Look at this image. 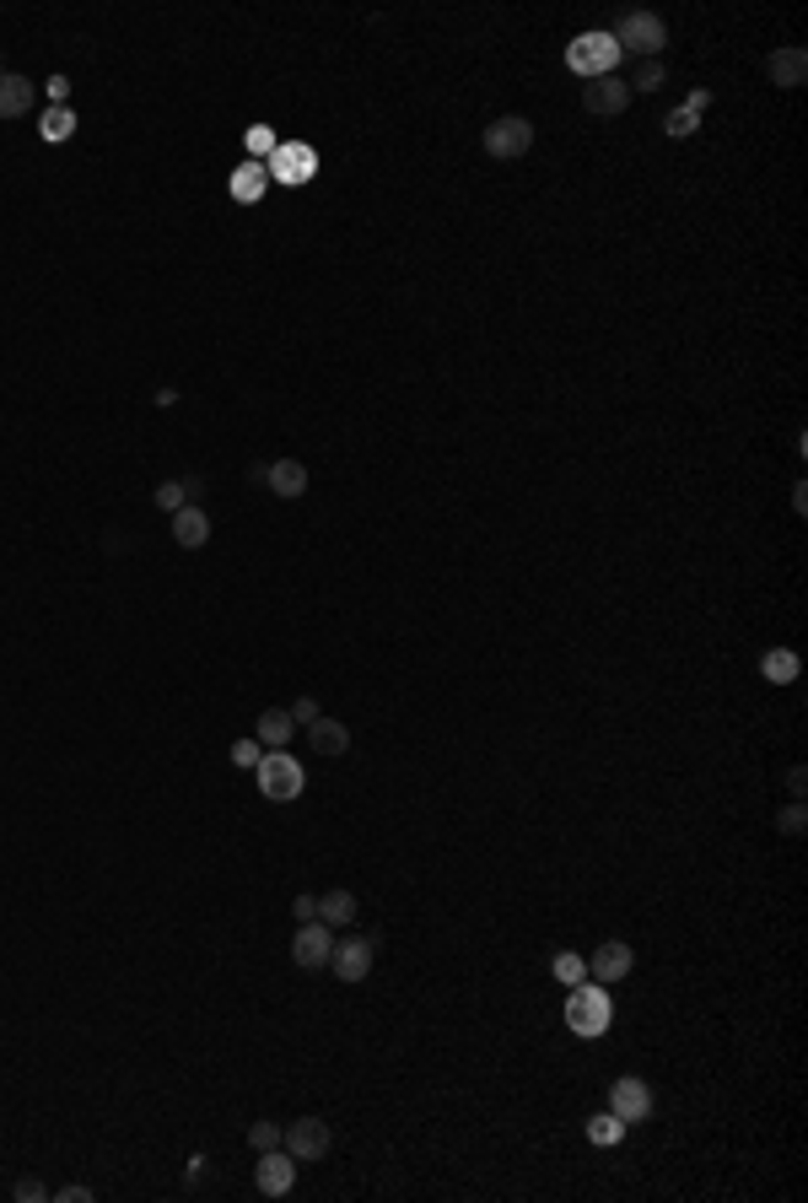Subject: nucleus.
Here are the masks:
<instances>
[{
  "instance_id": "a211bd4d",
  "label": "nucleus",
  "mask_w": 808,
  "mask_h": 1203,
  "mask_svg": "<svg viewBox=\"0 0 808 1203\" xmlns=\"http://www.w3.org/2000/svg\"><path fill=\"white\" fill-rule=\"evenodd\" d=\"M766 76H770V86H781V92L804 86V76H808V49H798V43L776 49V54L766 60Z\"/></svg>"
},
{
  "instance_id": "7c9ffc66",
  "label": "nucleus",
  "mask_w": 808,
  "mask_h": 1203,
  "mask_svg": "<svg viewBox=\"0 0 808 1203\" xmlns=\"http://www.w3.org/2000/svg\"><path fill=\"white\" fill-rule=\"evenodd\" d=\"M227 755H232V767H242V772H253V767L265 761V746H259V740H238V746L227 750Z\"/></svg>"
},
{
  "instance_id": "412c9836",
  "label": "nucleus",
  "mask_w": 808,
  "mask_h": 1203,
  "mask_svg": "<svg viewBox=\"0 0 808 1203\" xmlns=\"http://www.w3.org/2000/svg\"><path fill=\"white\" fill-rule=\"evenodd\" d=\"M319 923H329L334 934L351 928V923H356V896H351V891H329V896H319Z\"/></svg>"
},
{
  "instance_id": "f257e3e1",
  "label": "nucleus",
  "mask_w": 808,
  "mask_h": 1203,
  "mask_svg": "<svg viewBox=\"0 0 808 1203\" xmlns=\"http://www.w3.org/2000/svg\"><path fill=\"white\" fill-rule=\"evenodd\" d=\"M609 1026H614V998L604 994V983H593V977L577 983V988L566 994V1031L593 1041V1037H604Z\"/></svg>"
},
{
  "instance_id": "f03ea898",
  "label": "nucleus",
  "mask_w": 808,
  "mask_h": 1203,
  "mask_svg": "<svg viewBox=\"0 0 808 1203\" xmlns=\"http://www.w3.org/2000/svg\"><path fill=\"white\" fill-rule=\"evenodd\" d=\"M620 43H614V33H604V28H593V33H577V39L566 43V71L571 76H582V82H599V76H614L620 71Z\"/></svg>"
},
{
  "instance_id": "9d476101",
  "label": "nucleus",
  "mask_w": 808,
  "mask_h": 1203,
  "mask_svg": "<svg viewBox=\"0 0 808 1203\" xmlns=\"http://www.w3.org/2000/svg\"><path fill=\"white\" fill-rule=\"evenodd\" d=\"M253 1187H259V1199H286L291 1187H297V1161L286 1155L281 1144L276 1150H259V1165H253Z\"/></svg>"
},
{
  "instance_id": "4be33fe9",
  "label": "nucleus",
  "mask_w": 808,
  "mask_h": 1203,
  "mask_svg": "<svg viewBox=\"0 0 808 1203\" xmlns=\"http://www.w3.org/2000/svg\"><path fill=\"white\" fill-rule=\"evenodd\" d=\"M760 675H766L770 686H793V680L804 675V659H798L793 648H770L766 659H760Z\"/></svg>"
},
{
  "instance_id": "f3484780",
  "label": "nucleus",
  "mask_w": 808,
  "mask_h": 1203,
  "mask_svg": "<svg viewBox=\"0 0 808 1203\" xmlns=\"http://www.w3.org/2000/svg\"><path fill=\"white\" fill-rule=\"evenodd\" d=\"M205 539H210V513H205L200 502H184L173 513V545L178 551H200Z\"/></svg>"
},
{
  "instance_id": "393cba45",
  "label": "nucleus",
  "mask_w": 808,
  "mask_h": 1203,
  "mask_svg": "<svg viewBox=\"0 0 808 1203\" xmlns=\"http://www.w3.org/2000/svg\"><path fill=\"white\" fill-rule=\"evenodd\" d=\"M588 1139H593V1144H620V1139H625V1122L614 1118V1112H599V1118H588Z\"/></svg>"
},
{
  "instance_id": "20e7f679",
  "label": "nucleus",
  "mask_w": 808,
  "mask_h": 1203,
  "mask_svg": "<svg viewBox=\"0 0 808 1203\" xmlns=\"http://www.w3.org/2000/svg\"><path fill=\"white\" fill-rule=\"evenodd\" d=\"M253 778H259V793H265L270 804H291V799H302V789H308L302 761H297L291 750H265V761L253 767Z\"/></svg>"
},
{
  "instance_id": "dca6fc26",
  "label": "nucleus",
  "mask_w": 808,
  "mask_h": 1203,
  "mask_svg": "<svg viewBox=\"0 0 808 1203\" xmlns=\"http://www.w3.org/2000/svg\"><path fill=\"white\" fill-rule=\"evenodd\" d=\"M259 481L276 492V497H302L308 492V464L302 459H276V464H259Z\"/></svg>"
},
{
  "instance_id": "b1692460",
  "label": "nucleus",
  "mask_w": 808,
  "mask_h": 1203,
  "mask_svg": "<svg viewBox=\"0 0 808 1203\" xmlns=\"http://www.w3.org/2000/svg\"><path fill=\"white\" fill-rule=\"evenodd\" d=\"M550 977H556L561 988H577V983H588V955L561 950L556 960H550Z\"/></svg>"
},
{
  "instance_id": "c9c22d12",
  "label": "nucleus",
  "mask_w": 808,
  "mask_h": 1203,
  "mask_svg": "<svg viewBox=\"0 0 808 1203\" xmlns=\"http://www.w3.org/2000/svg\"><path fill=\"white\" fill-rule=\"evenodd\" d=\"M291 913H297V923H313V917H319V896H308V891H302V896L291 902Z\"/></svg>"
},
{
  "instance_id": "7ed1b4c3",
  "label": "nucleus",
  "mask_w": 808,
  "mask_h": 1203,
  "mask_svg": "<svg viewBox=\"0 0 808 1203\" xmlns=\"http://www.w3.org/2000/svg\"><path fill=\"white\" fill-rule=\"evenodd\" d=\"M609 33L620 43V54H636V60H663L669 49V22L657 11H625Z\"/></svg>"
},
{
  "instance_id": "9b49d317",
  "label": "nucleus",
  "mask_w": 808,
  "mask_h": 1203,
  "mask_svg": "<svg viewBox=\"0 0 808 1203\" xmlns=\"http://www.w3.org/2000/svg\"><path fill=\"white\" fill-rule=\"evenodd\" d=\"M329 955H334V928L329 923H297V939H291V960L302 966V971H323L329 966Z\"/></svg>"
},
{
  "instance_id": "39448f33",
  "label": "nucleus",
  "mask_w": 808,
  "mask_h": 1203,
  "mask_svg": "<svg viewBox=\"0 0 808 1203\" xmlns=\"http://www.w3.org/2000/svg\"><path fill=\"white\" fill-rule=\"evenodd\" d=\"M485 157H496V163H518L528 157V146H534V120L524 114H501V120H490L485 125Z\"/></svg>"
},
{
  "instance_id": "cd10ccee",
  "label": "nucleus",
  "mask_w": 808,
  "mask_h": 1203,
  "mask_svg": "<svg viewBox=\"0 0 808 1203\" xmlns=\"http://www.w3.org/2000/svg\"><path fill=\"white\" fill-rule=\"evenodd\" d=\"M663 130H669V135H674V141H690V135H695V130H701V114H695V109H685V103H680V109H674V114H669V120H663Z\"/></svg>"
},
{
  "instance_id": "2f4dec72",
  "label": "nucleus",
  "mask_w": 808,
  "mask_h": 1203,
  "mask_svg": "<svg viewBox=\"0 0 808 1203\" xmlns=\"http://www.w3.org/2000/svg\"><path fill=\"white\" fill-rule=\"evenodd\" d=\"M248 1144H253V1150H276V1144H281V1128H276V1122H253V1128H248Z\"/></svg>"
},
{
  "instance_id": "6ab92c4d",
  "label": "nucleus",
  "mask_w": 808,
  "mask_h": 1203,
  "mask_svg": "<svg viewBox=\"0 0 808 1203\" xmlns=\"http://www.w3.org/2000/svg\"><path fill=\"white\" fill-rule=\"evenodd\" d=\"M302 734H308V746L319 750V755H345V750H351V729H345L340 718H323V712L302 729Z\"/></svg>"
},
{
  "instance_id": "c756f323",
  "label": "nucleus",
  "mask_w": 808,
  "mask_h": 1203,
  "mask_svg": "<svg viewBox=\"0 0 808 1203\" xmlns=\"http://www.w3.org/2000/svg\"><path fill=\"white\" fill-rule=\"evenodd\" d=\"M184 502H189V486H184V481H162V486H157V507L167 513V518H173Z\"/></svg>"
},
{
  "instance_id": "423d86ee",
  "label": "nucleus",
  "mask_w": 808,
  "mask_h": 1203,
  "mask_svg": "<svg viewBox=\"0 0 808 1203\" xmlns=\"http://www.w3.org/2000/svg\"><path fill=\"white\" fill-rule=\"evenodd\" d=\"M377 966V934H334V955H329V971L340 983H366Z\"/></svg>"
},
{
  "instance_id": "a878e982",
  "label": "nucleus",
  "mask_w": 808,
  "mask_h": 1203,
  "mask_svg": "<svg viewBox=\"0 0 808 1203\" xmlns=\"http://www.w3.org/2000/svg\"><path fill=\"white\" fill-rule=\"evenodd\" d=\"M242 141H248V157H253V163H270V152L281 146L270 125H248V135H242Z\"/></svg>"
},
{
  "instance_id": "4468645a",
  "label": "nucleus",
  "mask_w": 808,
  "mask_h": 1203,
  "mask_svg": "<svg viewBox=\"0 0 808 1203\" xmlns=\"http://www.w3.org/2000/svg\"><path fill=\"white\" fill-rule=\"evenodd\" d=\"M39 103V82L22 71H0V120H22Z\"/></svg>"
},
{
  "instance_id": "6e6552de",
  "label": "nucleus",
  "mask_w": 808,
  "mask_h": 1203,
  "mask_svg": "<svg viewBox=\"0 0 808 1203\" xmlns=\"http://www.w3.org/2000/svg\"><path fill=\"white\" fill-rule=\"evenodd\" d=\"M652 1107H657V1096H652V1084H646L642 1075H620L614 1084H609V1112L625 1122H646L652 1118Z\"/></svg>"
},
{
  "instance_id": "72a5a7b5",
  "label": "nucleus",
  "mask_w": 808,
  "mask_h": 1203,
  "mask_svg": "<svg viewBox=\"0 0 808 1203\" xmlns=\"http://www.w3.org/2000/svg\"><path fill=\"white\" fill-rule=\"evenodd\" d=\"M49 109H71V76H49Z\"/></svg>"
},
{
  "instance_id": "bb28decb",
  "label": "nucleus",
  "mask_w": 808,
  "mask_h": 1203,
  "mask_svg": "<svg viewBox=\"0 0 808 1203\" xmlns=\"http://www.w3.org/2000/svg\"><path fill=\"white\" fill-rule=\"evenodd\" d=\"M663 76H669V71H663V60H642V71H636V76H631V97H636V92H657V86H663Z\"/></svg>"
},
{
  "instance_id": "5701e85b",
  "label": "nucleus",
  "mask_w": 808,
  "mask_h": 1203,
  "mask_svg": "<svg viewBox=\"0 0 808 1203\" xmlns=\"http://www.w3.org/2000/svg\"><path fill=\"white\" fill-rule=\"evenodd\" d=\"M39 135L49 141V146H65V141L76 135V109H43Z\"/></svg>"
},
{
  "instance_id": "aec40b11",
  "label": "nucleus",
  "mask_w": 808,
  "mask_h": 1203,
  "mask_svg": "<svg viewBox=\"0 0 808 1203\" xmlns=\"http://www.w3.org/2000/svg\"><path fill=\"white\" fill-rule=\"evenodd\" d=\"M265 189H270V173H265V163H242L238 173H232V200H238V206H259V200H265Z\"/></svg>"
},
{
  "instance_id": "c85d7f7f",
  "label": "nucleus",
  "mask_w": 808,
  "mask_h": 1203,
  "mask_svg": "<svg viewBox=\"0 0 808 1203\" xmlns=\"http://www.w3.org/2000/svg\"><path fill=\"white\" fill-rule=\"evenodd\" d=\"M776 831H781V836H804V831H808V810H804V799H793V804H787V810L776 815Z\"/></svg>"
},
{
  "instance_id": "e433bc0d",
  "label": "nucleus",
  "mask_w": 808,
  "mask_h": 1203,
  "mask_svg": "<svg viewBox=\"0 0 808 1203\" xmlns=\"http://www.w3.org/2000/svg\"><path fill=\"white\" fill-rule=\"evenodd\" d=\"M54 1199L60 1203H92V1187H86V1182H71V1187H60Z\"/></svg>"
},
{
  "instance_id": "2eb2a0df",
  "label": "nucleus",
  "mask_w": 808,
  "mask_h": 1203,
  "mask_svg": "<svg viewBox=\"0 0 808 1203\" xmlns=\"http://www.w3.org/2000/svg\"><path fill=\"white\" fill-rule=\"evenodd\" d=\"M302 729H297V718H291V707H265L259 712V723H253V740L265 750H291Z\"/></svg>"
},
{
  "instance_id": "58836bf2",
  "label": "nucleus",
  "mask_w": 808,
  "mask_h": 1203,
  "mask_svg": "<svg viewBox=\"0 0 808 1203\" xmlns=\"http://www.w3.org/2000/svg\"><path fill=\"white\" fill-rule=\"evenodd\" d=\"M793 513H808V492H804V481L793 486Z\"/></svg>"
},
{
  "instance_id": "1a4fd4ad",
  "label": "nucleus",
  "mask_w": 808,
  "mask_h": 1203,
  "mask_svg": "<svg viewBox=\"0 0 808 1203\" xmlns=\"http://www.w3.org/2000/svg\"><path fill=\"white\" fill-rule=\"evenodd\" d=\"M265 173H270L276 184H308V178L319 173V152H313L308 141H281V146L270 152Z\"/></svg>"
},
{
  "instance_id": "f8f14e48",
  "label": "nucleus",
  "mask_w": 808,
  "mask_h": 1203,
  "mask_svg": "<svg viewBox=\"0 0 808 1203\" xmlns=\"http://www.w3.org/2000/svg\"><path fill=\"white\" fill-rule=\"evenodd\" d=\"M582 109H588L593 120H614V114H625V109H631V86H625V76L614 71V76L588 82L582 86Z\"/></svg>"
},
{
  "instance_id": "0eeeda50",
  "label": "nucleus",
  "mask_w": 808,
  "mask_h": 1203,
  "mask_svg": "<svg viewBox=\"0 0 808 1203\" xmlns=\"http://www.w3.org/2000/svg\"><path fill=\"white\" fill-rule=\"evenodd\" d=\"M281 1150L291 1155L297 1165H313L323 1161L329 1150H334V1128L323 1118H302V1122H286L281 1128Z\"/></svg>"
},
{
  "instance_id": "ddd939ff",
  "label": "nucleus",
  "mask_w": 808,
  "mask_h": 1203,
  "mask_svg": "<svg viewBox=\"0 0 808 1203\" xmlns=\"http://www.w3.org/2000/svg\"><path fill=\"white\" fill-rule=\"evenodd\" d=\"M631 971H636V950H631L625 939H604L599 950L588 955V977H593V983H604V988H609V983H625Z\"/></svg>"
},
{
  "instance_id": "f704fd0d",
  "label": "nucleus",
  "mask_w": 808,
  "mask_h": 1203,
  "mask_svg": "<svg viewBox=\"0 0 808 1203\" xmlns=\"http://www.w3.org/2000/svg\"><path fill=\"white\" fill-rule=\"evenodd\" d=\"M17 1199H22V1203H43V1199H54V1193H49L43 1182H33V1176H28V1182H17Z\"/></svg>"
},
{
  "instance_id": "4c0bfd02",
  "label": "nucleus",
  "mask_w": 808,
  "mask_h": 1203,
  "mask_svg": "<svg viewBox=\"0 0 808 1203\" xmlns=\"http://www.w3.org/2000/svg\"><path fill=\"white\" fill-rule=\"evenodd\" d=\"M787 793H793V799H804V793H808V772H804V767H793V772H787Z\"/></svg>"
},
{
  "instance_id": "473e14b6",
  "label": "nucleus",
  "mask_w": 808,
  "mask_h": 1203,
  "mask_svg": "<svg viewBox=\"0 0 808 1203\" xmlns=\"http://www.w3.org/2000/svg\"><path fill=\"white\" fill-rule=\"evenodd\" d=\"M319 712H323L319 697H297V702H291V718H297V729H308V723H313Z\"/></svg>"
}]
</instances>
